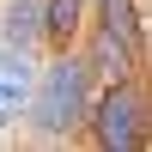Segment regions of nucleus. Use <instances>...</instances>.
Masks as SVG:
<instances>
[{
	"label": "nucleus",
	"instance_id": "f257e3e1",
	"mask_svg": "<svg viewBox=\"0 0 152 152\" xmlns=\"http://www.w3.org/2000/svg\"><path fill=\"white\" fill-rule=\"evenodd\" d=\"M85 104H91V73L85 61H55L37 85V128L43 134H67L73 122H85Z\"/></svg>",
	"mask_w": 152,
	"mask_h": 152
},
{
	"label": "nucleus",
	"instance_id": "f03ea898",
	"mask_svg": "<svg viewBox=\"0 0 152 152\" xmlns=\"http://www.w3.org/2000/svg\"><path fill=\"white\" fill-rule=\"evenodd\" d=\"M134 116H140L134 91L116 85V91L97 104V140H104V146H134V140H140V122H134Z\"/></svg>",
	"mask_w": 152,
	"mask_h": 152
},
{
	"label": "nucleus",
	"instance_id": "7ed1b4c3",
	"mask_svg": "<svg viewBox=\"0 0 152 152\" xmlns=\"http://www.w3.org/2000/svg\"><path fill=\"white\" fill-rule=\"evenodd\" d=\"M31 85H37V79H31V61H24V49L12 43L6 55H0V122H12V116L24 110Z\"/></svg>",
	"mask_w": 152,
	"mask_h": 152
},
{
	"label": "nucleus",
	"instance_id": "20e7f679",
	"mask_svg": "<svg viewBox=\"0 0 152 152\" xmlns=\"http://www.w3.org/2000/svg\"><path fill=\"white\" fill-rule=\"evenodd\" d=\"M49 31V6H43V0H12V6H6V37H12V43H37V37H43Z\"/></svg>",
	"mask_w": 152,
	"mask_h": 152
},
{
	"label": "nucleus",
	"instance_id": "39448f33",
	"mask_svg": "<svg viewBox=\"0 0 152 152\" xmlns=\"http://www.w3.org/2000/svg\"><path fill=\"white\" fill-rule=\"evenodd\" d=\"M104 18H110V31H104L110 49L128 61V55H134V18H128V0H104Z\"/></svg>",
	"mask_w": 152,
	"mask_h": 152
},
{
	"label": "nucleus",
	"instance_id": "423d86ee",
	"mask_svg": "<svg viewBox=\"0 0 152 152\" xmlns=\"http://www.w3.org/2000/svg\"><path fill=\"white\" fill-rule=\"evenodd\" d=\"M79 6H85V0H49V37H73Z\"/></svg>",
	"mask_w": 152,
	"mask_h": 152
}]
</instances>
